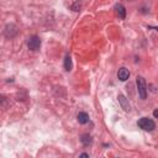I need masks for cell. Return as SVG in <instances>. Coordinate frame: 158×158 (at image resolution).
Returning <instances> with one entry per match:
<instances>
[{"label":"cell","instance_id":"3957f363","mask_svg":"<svg viewBox=\"0 0 158 158\" xmlns=\"http://www.w3.org/2000/svg\"><path fill=\"white\" fill-rule=\"evenodd\" d=\"M27 47H29V50H31V51L40 50V47H41V40H40V37H37V36L30 37L29 41H27Z\"/></svg>","mask_w":158,"mask_h":158},{"label":"cell","instance_id":"7a4b0ae2","mask_svg":"<svg viewBox=\"0 0 158 158\" xmlns=\"http://www.w3.org/2000/svg\"><path fill=\"white\" fill-rule=\"evenodd\" d=\"M137 125H139L142 130H145V131H153L156 128V123L153 120H151L148 118H142L139 120L137 122Z\"/></svg>","mask_w":158,"mask_h":158},{"label":"cell","instance_id":"52a82bcc","mask_svg":"<svg viewBox=\"0 0 158 158\" xmlns=\"http://www.w3.org/2000/svg\"><path fill=\"white\" fill-rule=\"evenodd\" d=\"M72 68H73L72 57L69 56V54H67L66 58H64V69H66L67 72H69V71H72Z\"/></svg>","mask_w":158,"mask_h":158},{"label":"cell","instance_id":"9c48e42d","mask_svg":"<svg viewBox=\"0 0 158 158\" xmlns=\"http://www.w3.org/2000/svg\"><path fill=\"white\" fill-rule=\"evenodd\" d=\"M82 143H83L84 146H89V145H92V137L89 133H84L83 136H82V139H80Z\"/></svg>","mask_w":158,"mask_h":158},{"label":"cell","instance_id":"8fae6325","mask_svg":"<svg viewBox=\"0 0 158 158\" xmlns=\"http://www.w3.org/2000/svg\"><path fill=\"white\" fill-rule=\"evenodd\" d=\"M153 116H154L156 119H158V109H156L154 111H153Z\"/></svg>","mask_w":158,"mask_h":158},{"label":"cell","instance_id":"5b68a950","mask_svg":"<svg viewBox=\"0 0 158 158\" xmlns=\"http://www.w3.org/2000/svg\"><path fill=\"white\" fill-rule=\"evenodd\" d=\"M118 77H119V79H120L121 82L127 80L128 77H130V72H128V69H127V68H125V67L120 68L119 72H118Z\"/></svg>","mask_w":158,"mask_h":158},{"label":"cell","instance_id":"277c9868","mask_svg":"<svg viewBox=\"0 0 158 158\" xmlns=\"http://www.w3.org/2000/svg\"><path fill=\"white\" fill-rule=\"evenodd\" d=\"M118 99H119V102H120V105H121V107L125 110V111H130L131 110V106H130V104H128V100L126 99V97L125 95H122V94H119V97H118Z\"/></svg>","mask_w":158,"mask_h":158},{"label":"cell","instance_id":"ba28073f","mask_svg":"<svg viewBox=\"0 0 158 158\" xmlns=\"http://www.w3.org/2000/svg\"><path fill=\"white\" fill-rule=\"evenodd\" d=\"M78 121L79 123H82V125H84V123H87L89 121V116L87 113H79L78 114Z\"/></svg>","mask_w":158,"mask_h":158},{"label":"cell","instance_id":"7c38bea8","mask_svg":"<svg viewBox=\"0 0 158 158\" xmlns=\"http://www.w3.org/2000/svg\"><path fill=\"white\" fill-rule=\"evenodd\" d=\"M80 157H89V154H88V153H82Z\"/></svg>","mask_w":158,"mask_h":158},{"label":"cell","instance_id":"30bf717a","mask_svg":"<svg viewBox=\"0 0 158 158\" xmlns=\"http://www.w3.org/2000/svg\"><path fill=\"white\" fill-rule=\"evenodd\" d=\"M82 8V3L79 1V0H77V1H74L73 5H72V10L73 11H79V9Z\"/></svg>","mask_w":158,"mask_h":158},{"label":"cell","instance_id":"6da1fadb","mask_svg":"<svg viewBox=\"0 0 158 158\" xmlns=\"http://www.w3.org/2000/svg\"><path fill=\"white\" fill-rule=\"evenodd\" d=\"M136 85H137V92H139V95L141 99H146L147 98V84L145 78L142 77H137L136 78Z\"/></svg>","mask_w":158,"mask_h":158},{"label":"cell","instance_id":"8992f818","mask_svg":"<svg viewBox=\"0 0 158 158\" xmlns=\"http://www.w3.org/2000/svg\"><path fill=\"white\" fill-rule=\"evenodd\" d=\"M115 10H116V14L119 15L120 19H125L126 17V9H125V6H123L122 4H116L115 5Z\"/></svg>","mask_w":158,"mask_h":158}]
</instances>
